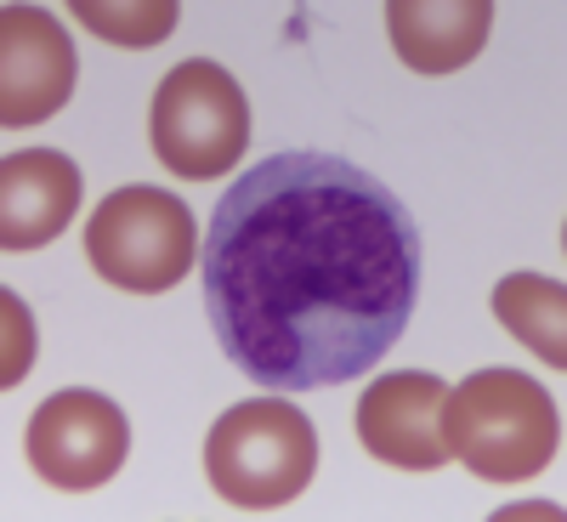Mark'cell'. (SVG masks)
Returning a JSON list of instances; mask_svg holds the SVG:
<instances>
[{"label":"cell","instance_id":"1","mask_svg":"<svg viewBox=\"0 0 567 522\" xmlns=\"http://www.w3.org/2000/svg\"><path fill=\"white\" fill-rule=\"evenodd\" d=\"M199 290L216 347L278 398L358 381L420 301V227L392 187L323 149L250 165L216 199Z\"/></svg>","mask_w":567,"mask_h":522},{"label":"cell","instance_id":"2","mask_svg":"<svg viewBox=\"0 0 567 522\" xmlns=\"http://www.w3.org/2000/svg\"><path fill=\"white\" fill-rule=\"evenodd\" d=\"M443 443L483 483H528L561 449L556 398L516 369H477L443 398Z\"/></svg>","mask_w":567,"mask_h":522},{"label":"cell","instance_id":"3","mask_svg":"<svg viewBox=\"0 0 567 522\" xmlns=\"http://www.w3.org/2000/svg\"><path fill=\"white\" fill-rule=\"evenodd\" d=\"M318 471V432L290 398H250L227 409L205 438V478L227 505H290Z\"/></svg>","mask_w":567,"mask_h":522},{"label":"cell","instance_id":"4","mask_svg":"<svg viewBox=\"0 0 567 522\" xmlns=\"http://www.w3.org/2000/svg\"><path fill=\"white\" fill-rule=\"evenodd\" d=\"M85 262L125 296H165L199 262L194 211L165 187H114L85 222Z\"/></svg>","mask_w":567,"mask_h":522},{"label":"cell","instance_id":"5","mask_svg":"<svg viewBox=\"0 0 567 522\" xmlns=\"http://www.w3.org/2000/svg\"><path fill=\"white\" fill-rule=\"evenodd\" d=\"M148 142L165 171L187 182H210L221 171L239 165L250 149V103L239 80L210 58H187L176 63L148 109Z\"/></svg>","mask_w":567,"mask_h":522},{"label":"cell","instance_id":"6","mask_svg":"<svg viewBox=\"0 0 567 522\" xmlns=\"http://www.w3.org/2000/svg\"><path fill=\"white\" fill-rule=\"evenodd\" d=\"M23 449L40 483H52L63 494H91L125 465L131 420L103 392H58L29 414Z\"/></svg>","mask_w":567,"mask_h":522},{"label":"cell","instance_id":"7","mask_svg":"<svg viewBox=\"0 0 567 522\" xmlns=\"http://www.w3.org/2000/svg\"><path fill=\"white\" fill-rule=\"evenodd\" d=\"M74 40L45 7L0 12V125H40L74 98Z\"/></svg>","mask_w":567,"mask_h":522},{"label":"cell","instance_id":"8","mask_svg":"<svg viewBox=\"0 0 567 522\" xmlns=\"http://www.w3.org/2000/svg\"><path fill=\"white\" fill-rule=\"evenodd\" d=\"M443 398L449 387L425 369H398L381 375L358 398V443L398 471H437L449 465L443 443Z\"/></svg>","mask_w":567,"mask_h":522},{"label":"cell","instance_id":"9","mask_svg":"<svg viewBox=\"0 0 567 522\" xmlns=\"http://www.w3.org/2000/svg\"><path fill=\"white\" fill-rule=\"evenodd\" d=\"M80 211V165L58 149H23L0 160V250L23 256L52 245Z\"/></svg>","mask_w":567,"mask_h":522},{"label":"cell","instance_id":"10","mask_svg":"<svg viewBox=\"0 0 567 522\" xmlns=\"http://www.w3.org/2000/svg\"><path fill=\"white\" fill-rule=\"evenodd\" d=\"M488 29H494L488 0H392L386 7V34L398 58L425 80L465 69L488 45Z\"/></svg>","mask_w":567,"mask_h":522},{"label":"cell","instance_id":"11","mask_svg":"<svg viewBox=\"0 0 567 522\" xmlns=\"http://www.w3.org/2000/svg\"><path fill=\"white\" fill-rule=\"evenodd\" d=\"M494 318H499L534 358H545L556 375L567 369V290H561V278H539V273H511V278H499Z\"/></svg>","mask_w":567,"mask_h":522},{"label":"cell","instance_id":"12","mask_svg":"<svg viewBox=\"0 0 567 522\" xmlns=\"http://www.w3.org/2000/svg\"><path fill=\"white\" fill-rule=\"evenodd\" d=\"M74 18L97 40H114L125 52H148L176 29V0H131V7H120V0H103V7L97 0H74Z\"/></svg>","mask_w":567,"mask_h":522},{"label":"cell","instance_id":"13","mask_svg":"<svg viewBox=\"0 0 567 522\" xmlns=\"http://www.w3.org/2000/svg\"><path fill=\"white\" fill-rule=\"evenodd\" d=\"M0 329H7V358H0V387H18L29 364H34V318H29V301L0 290Z\"/></svg>","mask_w":567,"mask_h":522}]
</instances>
